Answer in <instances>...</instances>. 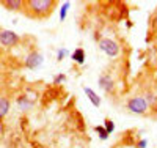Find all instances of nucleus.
I'll use <instances>...</instances> for the list:
<instances>
[{"label": "nucleus", "instance_id": "obj_1", "mask_svg": "<svg viewBox=\"0 0 157 148\" xmlns=\"http://www.w3.org/2000/svg\"><path fill=\"white\" fill-rule=\"evenodd\" d=\"M54 0H29L24 2V6L27 8V14L35 19H46L50 16V13L55 8Z\"/></svg>", "mask_w": 157, "mask_h": 148}, {"label": "nucleus", "instance_id": "obj_2", "mask_svg": "<svg viewBox=\"0 0 157 148\" xmlns=\"http://www.w3.org/2000/svg\"><path fill=\"white\" fill-rule=\"evenodd\" d=\"M126 106H127V109L130 112L137 114V115H145V114H148V109H149V106H148L145 96H134V98H130Z\"/></svg>", "mask_w": 157, "mask_h": 148}, {"label": "nucleus", "instance_id": "obj_3", "mask_svg": "<svg viewBox=\"0 0 157 148\" xmlns=\"http://www.w3.org/2000/svg\"><path fill=\"white\" fill-rule=\"evenodd\" d=\"M99 47L102 52H105L109 57H118L121 52V47L118 44L115 39H110V38H102L99 41Z\"/></svg>", "mask_w": 157, "mask_h": 148}, {"label": "nucleus", "instance_id": "obj_4", "mask_svg": "<svg viewBox=\"0 0 157 148\" xmlns=\"http://www.w3.org/2000/svg\"><path fill=\"white\" fill-rule=\"evenodd\" d=\"M43 62H44L43 54L38 52V50H32L27 55V58H25V66H27L29 70H36L43 65Z\"/></svg>", "mask_w": 157, "mask_h": 148}, {"label": "nucleus", "instance_id": "obj_5", "mask_svg": "<svg viewBox=\"0 0 157 148\" xmlns=\"http://www.w3.org/2000/svg\"><path fill=\"white\" fill-rule=\"evenodd\" d=\"M19 41V36L13 30H2L0 32V44L5 47H13Z\"/></svg>", "mask_w": 157, "mask_h": 148}, {"label": "nucleus", "instance_id": "obj_6", "mask_svg": "<svg viewBox=\"0 0 157 148\" xmlns=\"http://www.w3.org/2000/svg\"><path fill=\"white\" fill-rule=\"evenodd\" d=\"M98 84H99V87L105 91V93H112L113 88H115V80L112 79V76H110L109 73H102V74L99 76Z\"/></svg>", "mask_w": 157, "mask_h": 148}, {"label": "nucleus", "instance_id": "obj_7", "mask_svg": "<svg viewBox=\"0 0 157 148\" xmlns=\"http://www.w3.org/2000/svg\"><path fill=\"white\" fill-rule=\"evenodd\" d=\"M0 5L6 10H10V11H19V10H22L24 2L22 0H2Z\"/></svg>", "mask_w": 157, "mask_h": 148}, {"label": "nucleus", "instance_id": "obj_8", "mask_svg": "<svg viewBox=\"0 0 157 148\" xmlns=\"http://www.w3.org/2000/svg\"><path fill=\"white\" fill-rule=\"evenodd\" d=\"M83 91H85V95L88 96V99L91 101V104H93L94 107H99L101 106V96H98V93L94 90H91L90 87H85Z\"/></svg>", "mask_w": 157, "mask_h": 148}, {"label": "nucleus", "instance_id": "obj_9", "mask_svg": "<svg viewBox=\"0 0 157 148\" xmlns=\"http://www.w3.org/2000/svg\"><path fill=\"white\" fill-rule=\"evenodd\" d=\"M71 58H72V62H75V63H78V65H83V63H85V50H83L82 47H77V49L71 54Z\"/></svg>", "mask_w": 157, "mask_h": 148}, {"label": "nucleus", "instance_id": "obj_10", "mask_svg": "<svg viewBox=\"0 0 157 148\" xmlns=\"http://www.w3.org/2000/svg\"><path fill=\"white\" fill-rule=\"evenodd\" d=\"M10 107H11L10 99H8V98H5V96H0V118H3V117H6V115H8Z\"/></svg>", "mask_w": 157, "mask_h": 148}, {"label": "nucleus", "instance_id": "obj_11", "mask_svg": "<svg viewBox=\"0 0 157 148\" xmlns=\"http://www.w3.org/2000/svg\"><path fill=\"white\" fill-rule=\"evenodd\" d=\"M16 102H17V106H19L21 110H29V109H32V107H33V102L29 101V96H25V95L19 96V98L16 99Z\"/></svg>", "mask_w": 157, "mask_h": 148}, {"label": "nucleus", "instance_id": "obj_12", "mask_svg": "<svg viewBox=\"0 0 157 148\" xmlns=\"http://www.w3.org/2000/svg\"><path fill=\"white\" fill-rule=\"evenodd\" d=\"M94 132H98V136L101 140H107L109 139V132L105 131L104 126H94Z\"/></svg>", "mask_w": 157, "mask_h": 148}, {"label": "nucleus", "instance_id": "obj_13", "mask_svg": "<svg viewBox=\"0 0 157 148\" xmlns=\"http://www.w3.org/2000/svg\"><path fill=\"white\" fill-rule=\"evenodd\" d=\"M104 128H105V131L109 132V136H110V134L115 131V123L112 122L110 118H105V120H104Z\"/></svg>", "mask_w": 157, "mask_h": 148}, {"label": "nucleus", "instance_id": "obj_14", "mask_svg": "<svg viewBox=\"0 0 157 148\" xmlns=\"http://www.w3.org/2000/svg\"><path fill=\"white\" fill-rule=\"evenodd\" d=\"M69 2H64L63 5H61V8H60V21L63 22L64 19H66V13H68V8H69Z\"/></svg>", "mask_w": 157, "mask_h": 148}, {"label": "nucleus", "instance_id": "obj_15", "mask_svg": "<svg viewBox=\"0 0 157 148\" xmlns=\"http://www.w3.org/2000/svg\"><path fill=\"white\" fill-rule=\"evenodd\" d=\"M145 99H146V102H148V106H154L155 102H157V96L154 95V93H146V96H145Z\"/></svg>", "mask_w": 157, "mask_h": 148}, {"label": "nucleus", "instance_id": "obj_16", "mask_svg": "<svg viewBox=\"0 0 157 148\" xmlns=\"http://www.w3.org/2000/svg\"><path fill=\"white\" fill-rule=\"evenodd\" d=\"M66 55H68V49H66V47H60V49H58V52H57V60H58V62H61Z\"/></svg>", "mask_w": 157, "mask_h": 148}, {"label": "nucleus", "instance_id": "obj_17", "mask_svg": "<svg viewBox=\"0 0 157 148\" xmlns=\"http://www.w3.org/2000/svg\"><path fill=\"white\" fill-rule=\"evenodd\" d=\"M66 80V74H57L54 77V84H63Z\"/></svg>", "mask_w": 157, "mask_h": 148}, {"label": "nucleus", "instance_id": "obj_18", "mask_svg": "<svg viewBox=\"0 0 157 148\" xmlns=\"http://www.w3.org/2000/svg\"><path fill=\"white\" fill-rule=\"evenodd\" d=\"M146 145H148V140H146V139H141V140L137 143V148H146Z\"/></svg>", "mask_w": 157, "mask_h": 148}]
</instances>
